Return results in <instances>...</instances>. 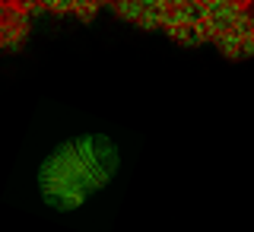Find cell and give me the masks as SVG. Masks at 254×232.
<instances>
[{"instance_id": "cell-3", "label": "cell", "mask_w": 254, "mask_h": 232, "mask_svg": "<svg viewBox=\"0 0 254 232\" xmlns=\"http://www.w3.org/2000/svg\"><path fill=\"white\" fill-rule=\"evenodd\" d=\"M245 19H248V26H251V32H254V0H248V3H245Z\"/></svg>"}, {"instance_id": "cell-1", "label": "cell", "mask_w": 254, "mask_h": 232, "mask_svg": "<svg viewBox=\"0 0 254 232\" xmlns=\"http://www.w3.org/2000/svg\"><path fill=\"white\" fill-rule=\"evenodd\" d=\"M118 172V150L102 134H86L79 140H67L54 150L38 169V188L45 204L58 210H73L108 185Z\"/></svg>"}, {"instance_id": "cell-2", "label": "cell", "mask_w": 254, "mask_h": 232, "mask_svg": "<svg viewBox=\"0 0 254 232\" xmlns=\"http://www.w3.org/2000/svg\"><path fill=\"white\" fill-rule=\"evenodd\" d=\"M16 19H19V13H16V6H3V3H0V32H3L6 26H13Z\"/></svg>"}, {"instance_id": "cell-4", "label": "cell", "mask_w": 254, "mask_h": 232, "mask_svg": "<svg viewBox=\"0 0 254 232\" xmlns=\"http://www.w3.org/2000/svg\"><path fill=\"white\" fill-rule=\"evenodd\" d=\"M0 3H3V6H13V3H16V0H0Z\"/></svg>"}]
</instances>
